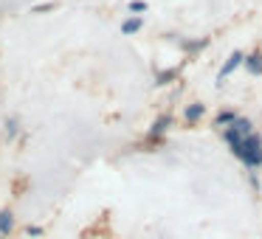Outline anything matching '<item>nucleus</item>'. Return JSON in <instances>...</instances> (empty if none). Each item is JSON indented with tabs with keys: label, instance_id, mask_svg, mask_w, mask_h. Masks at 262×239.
I'll list each match as a JSON object with an SVG mask.
<instances>
[{
	"label": "nucleus",
	"instance_id": "obj_1",
	"mask_svg": "<svg viewBox=\"0 0 262 239\" xmlns=\"http://www.w3.org/2000/svg\"><path fill=\"white\" fill-rule=\"evenodd\" d=\"M239 160H243V163H248V166H259L262 163V138H259V132L245 138Z\"/></svg>",
	"mask_w": 262,
	"mask_h": 239
},
{
	"label": "nucleus",
	"instance_id": "obj_2",
	"mask_svg": "<svg viewBox=\"0 0 262 239\" xmlns=\"http://www.w3.org/2000/svg\"><path fill=\"white\" fill-rule=\"evenodd\" d=\"M243 62H245V57H243V54H239V51H234L231 57H228V62H226V65H223V68H220V82L226 79V76L231 74L234 68H239V65H243Z\"/></svg>",
	"mask_w": 262,
	"mask_h": 239
},
{
	"label": "nucleus",
	"instance_id": "obj_3",
	"mask_svg": "<svg viewBox=\"0 0 262 239\" xmlns=\"http://www.w3.org/2000/svg\"><path fill=\"white\" fill-rule=\"evenodd\" d=\"M169 124H172V118H169V115H161V118L155 121V127L149 130V135H152V138H158V135H161V132H164Z\"/></svg>",
	"mask_w": 262,
	"mask_h": 239
},
{
	"label": "nucleus",
	"instance_id": "obj_4",
	"mask_svg": "<svg viewBox=\"0 0 262 239\" xmlns=\"http://www.w3.org/2000/svg\"><path fill=\"white\" fill-rule=\"evenodd\" d=\"M245 65H248L251 74H262V57L259 54H251V57L245 59Z\"/></svg>",
	"mask_w": 262,
	"mask_h": 239
},
{
	"label": "nucleus",
	"instance_id": "obj_5",
	"mask_svg": "<svg viewBox=\"0 0 262 239\" xmlns=\"http://www.w3.org/2000/svg\"><path fill=\"white\" fill-rule=\"evenodd\" d=\"M141 26H144V20H141V17H133V20H127V23L121 26V31H124V34H136V31L141 29Z\"/></svg>",
	"mask_w": 262,
	"mask_h": 239
},
{
	"label": "nucleus",
	"instance_id": "obj_6",
	"mask_svg": "<svg viewBox=\"0 0 262 239\" xmlns=\"http://www.w3.org/2000/svg\"><path fill=\"white\" fill-rule=\"evenodd\" d=\"M12 225H14L12 214H9V211H3V214H0V233H9V231H12Z\"/></svg>",
	"mask_w": 262,
	"mask_h": 239
},
{
	"label": "nucleus",
	"instance_id": "obj_7",
	"mask_svg": "<svg viewBox=\"0 0 262 239\" xmlns=\"http://www.w3.org/2000/svg\"><path fill=\"white\" fill-rule=\"evenodd\" d=\"M200 115H203V104H192V107H186V121H198Z\"/></svg>",
	"mask_w": 262,
	"mask_h": 239
},
{
	"label": "nucleus",
	"instance_id": "obj_8",
	"mask_svg": "<svg viewBox=\"0 0 262 239\" xmlns=\"http://www.w3.org/2000/svg\"><path fill=\"white\" fill-rule=\"evenodd\" d=\"M234 121H237V113H231V110H226V113H220L217 115V124H234Z\"/></svg>",
	"mask_w": 262,
	"mask_h": 239
},
{
	"label": "nucleus",
	"instance_id": "obj_9",
	"mask_svg": "<svg viewBox=\"0 0 262 239\" xmlns=\"http://www.w3.org/2000/svg\"><path fill=\"white\" fill-rule=\"evenodd\" d=\"M130 12H147V3H141V0H133V3H130Z\"/></svg>",
	"mask_w": 262,
	"mask_h": 239
},
{
	"label": "nucleus",
	"instance_id": "obj_10",
	"mask_svg": "<svg viewBox=\"0 0 262 239\" xmlns=\"http://www.w3.org/2000/svg\"><path fill=\"white\" fill-rule=\"evenodd\" d=\"M6 135H9V138L17 135V121H9V124H6Z\"/></svg>",
	"mask_w": 262,
	"mask_h": 239
}]
</instances>
